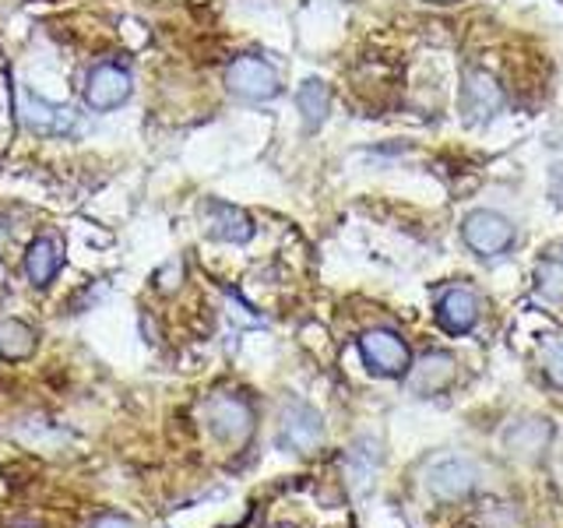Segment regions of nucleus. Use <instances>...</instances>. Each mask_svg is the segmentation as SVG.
Wrapping results in <instances>:
<instances>
[{"mask_svg":"<svg viewBox=\"0 0 563 528\" xmlns=\"http://www.w3.org/2000/svg\"><path fill=\"white\" fill-rule=\"evenodd\" d=\"M462 240L475 257H504L518 243V226L497 208H472L462 219Z\"/></svg>","mask_w":563,"mask_h":528,"instance_id":"nucleus-1","label":"nucleus"},{"mask_svg":"<svg viewBox=\"0 0 563 528\" xmlns=\"http://www.w3.org/2000/svg\"><path fill=\"white\" fill-rule=\"evenodd\" d=\"M225 88L243 102H272L282 96V78L264 57H236L225 70Z\"/></svg>","mask_w":563,"mask_h":528,"instance_id":"nucleus-2","label":"nucleus"},{"mask_svg":"<svg viewBox=\"0 0 563 528\" xmlns=\"http://www.w3.org/2000/svg\"><path fill=\"white\" fill-rule=\"evenodd\" d=\"M360 356L369 370H374V374H384V377H401L405 370L412 366L409 345H405V339L398 331H387V328H374V331L363 334Z\"/></svg>","mask_w":563,"mask_h":528,"instance_id":"nucleus-3","label":"nucleus"},{"mask_svg":"<svg viewBox=\"0 0 563 528\" xmlns=\"http://www.w3.org/2000/svg\"><path fill=\"white\" fill-rule=\"evenodd\" d=\"M134 92V78L128 67L120 64H96L85 78V102L88 110L110 113L117 106H123Z\"/></svg>","mask_w":563,"mask_h":528,"instance_id":"nucleus-4","label":"nucleus"},{"mask_svg":"<svg viewBox=\"0 0 563 528\" xmlns=\"http://www.w3.org/2000/svg\"><path fill=\"white\" fill-rule=\"evenodd\" d=\"M208 427L216 430V437L240 444V440L254 427V413H251V405H246L243 398L219 395V398L208 402Z\"/></svg>","mask_w":563,"mask_h":528,"instance_id":"nucleus-5","label":"nucleus"},{"mask_svg":"<svg viewBox=\"0 0 563 528\" xmlns=\"http://www.w3.org/2000/svg\"><path fill=\"white\" fill-rule=\"evenodd\" d=\"M504 110V92L500 85L493 81L483 70H468L465 85H462V113L465 120L479 123V120H493Z\"/></svg>","mask_w":563,"mask_h":528,"instance_id":"nucleus-6","label":"nucleus"},{"mask_svg":"<svg viewBox=\"0 0 563 528\" xmlns=\"http://www.w3.org/2000/svg\"><path fill=\"white\" fill-rule=\"evenodd\" d=\"M205 226L208 237L225 240V243H246L254 237V222L243 208L225 205V201H208L205 205Z\"/></svg>","mask_w":563,"mask_h":528,"instance_id":"nucleus-7","label":"nucleus"},{"mask_svg":"<svg viewBox=\"0 0 563 528\" xmlns=\"http://www.w3.org/2000/svg\"><path fill=\"white\" fill-rule=\"evenodd\" d=\"M454 381V360L448 352H427L409 366V392L416 395H440Z\"/></svg>","mask_w":563,"mask_h":528,"instance_id":"nucleus-8","label":"nucleus"},{"mask_svg":"<svg viewBox=\"0 0 563 528\" xmlns=\"http://www.w3.org/2000/svg\"><path fill=\"white\" fill-rule=\"evenodd\" d=\"M437 321L454 334L472 331L475 324H479V296H475L472 289H462V286L448 289L437 304Z\"/></svg>","mask_w":563,"mask_h":528,"instance_id":"nucleus-9","label":"nucleus"},{"mask_svg":"<svg viewBox=\"0 0 563 528\" xmlns=\"http://www.w3.org/2000/svg\"><path fill=\"white\" fill-rule=\"evenodd\" d=\"M427 483L437 497L444 501H457L475 486V465H468L465 458H444L427 472Z\"/></svg>","mask_w":563,"mask_h":528,"instance_id":"nucleus-10","label":"nucleus"},{"mask_svg":"<svg viewBox=\"0 0 563 528\" xmlns=\"http://www.w3.org/2000/svg\"><path fill=\"white\" fill-rule=\"evenodd\" d=\"M22 120H25V128L35 134H64V131H70V123H75L70 110L53 106V102L32 96V92H22Z\"/></svg>","mask_w":563,"mask_h":528,"instance_id":"nucleus-11","label":"nucleus"},{"mask_svg":"<svg viewBox=\"0 0 563 528\" xmlns=\"http://www.w3.org/2000/svg\"><path fill=\"white\" fill-rule=\"evenodd\" d=\"M296 113L307 131H317L331 113V88L321 78H307L296 88Z\"/></svg>","mask_w":563,"mask_h":528,"instance_id":"nucleus-12","label":"nucleus"},{"mask_svg":"<svg viewBox=\"0 0 563 528\" xmlns=\"http://www.w3.org/2000/svg\"><path fill=\"white\" fill-rule=\"evenodd\" d=\"M25 272L32 278V286H46V282H53V275L60 272V251L57 243H53L49 237H40L29 243V254H25Z\"/></svg>","mask_w":563,"mask_h":528,"instance_id":"nucleus-13","label":"nucleus"},{"mask_svg":"<svg viewBox=\"0 0 563 528\" xmlns=\"http://www.w3.org/2000/svg\"><path fill=\"white\" fill-rule=\"evenodd\" d=\"M286 440L292 448L307 451L321 440V416H317L310 405H292L286 413Z\"/></svg>","mask_w":563,"mask_h":528,"instance_id":"nucleus-14","label":"nucleus"},{"mask_svg":"<svg viewBox=\"0 0 563 528\" xmlns=\"http://www.w3.org/2000/svg\"><path fill=\"white\" fill-rule=\"evenodd\" d=\"M35 349V331L22 321H0V352L8 360H22Z\"/></svg>","mask_w":563,"mask_h":528,"instance_id":"nucleus-15","label":"nucleus"},{"mask_svg":"<svg viewBox=\"0 0 563 528\" xmlns=\"http://www.w3.org/2000/svg\"><path fill=\"white\" fill-rule=\"evenodd\" d=\"M536 293L545 304H563V261L545 257L536 268Z\"/></svg>","mask_w":563,"mask_h":528,"instance_id":"nucleus-16","label":"nucleus"},{"mask_svg":"<svg viewBox=\"0 0 563 528\" xmlns=\"http://www.w3.org/2000/svg\"><path fill=\"white\" fill-rule=\"evenodd\" d=\"M545 374L556 387H563V342H556L550 352H545Z\"/></svg>","mask_w":563,"mask_h":528,"instance_id":"nucleus-17","label":"nucleus"},{"mask_svg":"<svg viewBox=\"0 0 563 528\" xmlns=\"http://www.w3.org/2000/svg\"><path fill=\"white\" fill-rule=\"evenodd\" d=\"M96 528H131V525H128V521H120V518H102Z\"/></svg>","mask_w":563,"mask_h":528,"instance_id":"nucleus-18","label":"nucleus"},{"mask_svg":"<svg viewBox=\"0 0 563 528\" xmlns=\"http://www.w3.org/2000/svg\"><path fill=\"white\" fill-rule=\"evenodd\" d=\"M427 4H444L448 8V4H457V0H427Z\"/></svg>","mask_w":563,"mask_h":528,"instance_id":"nucleus-19","label":"nucleus"}]
</instances>
